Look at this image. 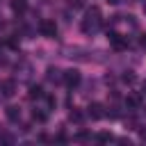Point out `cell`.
Here are the masks:
<instances>
[{
	"label": "cell",
	"mask_w": 146,
	"mask_h": 146,
	"mask_svg": "<svg viewBox=\"0 0 146 146\" xmlns=\"http://www.w3.org/2000/svg\"><path fill=\"white\" fill-rule=\"evenodd\" d=\"M98 25H100V11H98V7H91V9L87 11L84 21H82V30H84V32H94Z\"/></svg>",
	"instance_id": "obj_1"
},
{
	"label": "cell",
	"mask_w": 146,
	"mask_h": 146,
	"mask_svg": "<svg viewBox=\"0 0 146 146\" xmlns=\"http://www.w3.org/2000/svg\"><path fill=\"white\" fill-rule=\"evenodd\" d=\"M39 32H41L43 36H50V39H52V36L57 34V25H55L52 21H41V23H39Z\"/></svg>",
	"instance_id": "obj_2"
},
{
	"label": "cell",
	"mask_w": 146,
	"mask_h": 146,
	"mask_svg": "<svg viewBox=\"0 0 146 146\" xmlns=\"http://www.w3.org/2000/svg\"><path fill=\"white\" fill-rule=\"evenodd\" d=\"M64 82H66L68 87H75V84H80V71H75V68L66 71V73H64Z\"/></svg>",
	"instance_id": "obj_3"
},
{
	"label": "cell",
	"mask_w": 146,
	"mask_h": 146,
	"mask_svg": "<svg viewBox=\"0 0 146 146\" xmlns=\"http://www.w3.org/2000/svg\"><path fill=\"white\" fill-rule=\"evenodd\" d=\"M107 39H110V43H112V46H114L116 50H123V48H125V39H123L121 34H116V32H112V34H110Z\"/></svg>",
	"instance_id": "obj_4"
},
{
	"label": "cell",
	"mask_w": 146,
	"mask_h": 146,
	"mask_svg": "<svg viewBox=\"0 0 146 146\" xmlns=\"http://www.w3.org/2000/svg\"><path fill=\"white\" fill-rule=\"evenodd\" d=\"M0 91H2V96H14V91H16V84H14V80H5V82H0Z\"/></svg>",
	"instance_id": "obj_5"
},
{
	"label": "cell",
	"mask_w": 146,
	"mask_h": 146,
	"mask_svg": "<svg viewBox=\"0 0 146 146\" xmlns=\"http://www.w3.org/2000/svg\"><path fill=\"white\" fill-rule=\"evenodd\" d=\"M125 105H128L130 110H137V107L141 105V98H139L137 94H128V98H125Z\"/></svg>",
	"instance_id": "obj_6"
},
{
	"label": "cell",
	"mask_w": 146,
	"mask_h": 146,
	"mask_svg": "<svg viewBox=\"0 0 146 146\" xmlns=\"http://www.w3.org/2000/svg\"><path fill=\"white\" fill-rule=\"evenodd\" d=\"M89 116H91V119H100V116H103V105L91 103V105H89Z\"/></svg>",
	"instance_id": "obj_7"
},
{
	"label": "cell",
	"mask_w": 146,
	"mask_h": 146,
	"mask_svg": "<svg viewBox=\"0 0 146 146\" xmlns=\"http://www.w3.org/2000/svg\"><path fill=\"white\" fill-rule=\"evenodd\" d=\"M7 119H9V121H18V119H21V110L14 107V105L7 107Z\"/></svg>",
	"instance_id": "obj_8"
},
{
	"label": "cell",
	"mask_w": 146,
	"mask_h": 146,
	"mask_svg": "<svg viewBox=\"0 0 146 146\" xmlns=\"http://www.w3.org/2000/svg\"><path fill=\"white\" fill-rule=\"evenodd\" d=\"M25 7H27V5H25V0H14V2H11V9H14V11H18V14H21V11H25Z\"/></svg>",
	"instance_id": "obj_9"
},
{
	"label": "cell",
	"mask_w": 146,
	"mask_h": 146,
	"mask_svg": "<svg viewBox=\"0 0 146 146\" xmlns=\"http://www.w3.org/2000/svg\"><path fill=\"white\" fill-rule=\"evenodd\" d=\"M27 96L34 100V98H41V96H43V91H41V87H30V94H27Z\"/></svg>",
	"instance_id": "obj_10"
},
{
	"label": "cell",
	"mask_w": 146,
	"mask_h": 146,
	"mask_svg": "<svg viewBox=\"0 0 146 146\" xmlns=\"http://www.w3.org/2000/svg\"><path fill=\"white\" fill-rule=\"evenodd\" d=\"M96 139H98V141H103V144H105V141H112V139H114V137H112V135H110V132H100V135H96Z\"/></svg>",
	"instance_id": "obj_11"
},
{
	"label": "cell",
	"mask_w": 146,
	"mask_h": 146,
	"mask_svg": "<svg viewBox=\"0 0 146 146\" xmlns=\"http://www.w3.org/2000/svg\"><path fill=\"white\" fill-rule=\"evenodd\" d=\"M48 80H59V71L57 68H48Z\"/></svg>",
	"instance_id": "obj_12"
},
{
	"label": "cell",
	"mask_w": 146,
	"mask_h": 146,
	"mask_svg": "<svg viewBox=\"0 0 146 146\" xmlns=\"http://www.w3.org/2000/svg\"><path fill=\"white\" fill-rule=\"evenodd\" d=\"M32 119H34V121H39V123H43V121H46V114H43V112H36V110H34Z\"/></svg>",
	"instance_id": "obj_13"
},
{
	"label": "cell",
	"mask_w": 146,
	"mask_h": 146,
	"mask_svg": "<svg viewBox=\"0 0 146 146\" xmlns=\"http://www.w3.org/2000/svg\"><path fill=\"white\" fill-rule=\"evenodd\" d=\"M68 119H71V121H80V119H82V114H80L78 110H73V112L68 114Z\"/></svg>",
	"instance_id": "obj_14"
},
{
	"label": "cell",
	"mask_w": 146,
	"mask_h": 146,
	"mask_svg": "<svg viewBox=\"0 0 146 146\" xmlns=\"http://www.w3.org/2000/svg\"><path fill=\"white\" fill-rule=\"evenodd\" d=\"M68 5H71V7H75V9H78V7H82V0H68Z\"/></svg>",
	"instance_id": "obj_15"
},
{
	"label": "cell",
	"mask_w": 146,
	"mask_h": 146,
	"mask_svg": "<svg viewBox=\"0 0 146 146\" xmlns=\"http://www.w3.org/2000/svg\"><path fill=\"white\" fill-rule=\"evenodd\" d=\"M123 80H125V82H135V75H132V73H130V75L125 73V75H123Z\"/></svg>",
	"instance_id": "obj_16"
},
{
	"label": "cell",
	"mask_w": 146,
	"mask_h": 146,
	"mask_svg": "<svg viewBox=\"0 0 146 146\" xmlns=\"http://www.w3.org/2000/svg\"><path fill=\"white\" fill-rule=\"evenodd\" d=\"M141 46H144V48H146V36H141Z\"/></svg>",
	"instance_id": "obj_17"
},
{
	"label": "cell",
	"mask_w": 146,
	"mask_h": 146,
	"mask_svg": "<svg viewBox=\"0 0 146 146\" xmlns=\"http://www.w3.org/2000/svg\"><path fill=\"white\" fill-rule=\"evenodd\" d=\"M141 139H146V130H141Z\"/></svg>",
	"instance_id": "obj_18"
},
{
	"label": "cell",
	"mask_w": 146,
	"mask_h": 146,
	"mask_svg": "<svg viewBox=\"0 0 146 146\" xmlns=\"http://www.w3.org/2000/svg\"><path fill=\"white\" fill-rule=\"evenodd\" d=\"M110 2H112V5H116V2H121V0H110Z\"/></svg>",
	"instance_id": "obj_19"
},
{
	"label": "cell",
	"mask_w": 146,
	"mask_h": 146,
	"mask_svg": "<svg viewBox=\"0 0 146 146\" xmlns=\"http://www.w3.org/2000/svg\"><path fill=\"white\" fill-rule=\"evenodd\" d=\"M0 64H5V57H0Z\"/></svg>",
	"instance_id": "obj_20"
},
{
	"label": "cell",
	"mask_w": 146,
	"mask_h": 146,
	"mask_svg": "<svg viewBox=\"0 0 146 146\" xmlns=\"http://www.w3.org/2000/svg\"><path fill=\"white\" fill-rule=\"evenodd\" d=\"M144 89H146V82H144Z\"/></svg>",
	"instance_id": "obj_21"
}]
</instances>
